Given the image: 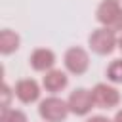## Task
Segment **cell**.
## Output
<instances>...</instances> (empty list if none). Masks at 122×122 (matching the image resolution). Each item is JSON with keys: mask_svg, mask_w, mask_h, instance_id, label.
<instances>
[{"mask_svg": "<svg viewBox=\"0 0 122 122\" xmlns=\"http://www.w3.org/2000/svg\"><path fill=\"white\" fill-rule=\"evenodd\" d=\"M97 21L111 29V30H122V6L118 0H103L99 6H97Z\"/></svg>", "mask_w": 122, "mask_h": 122, "instance_id": "cell-1", "label": "cell"}, {"mask_svg": "<svg viewBox=\"0 0 122 122\" xmlns=\"http://www.w3.org/2000/svg\"><path fill=\"white\" fill-rule=\"evenodd\" d=\"M88 44H90L92 51H95L97 55H109L118 46V38H116L114 30H111L107 27H99V29L92 30Z\"/></svg>", "mask_w": 122, "mask_h": 122, "instance_id": "cell-2", "label": "cell"}, {"mask_svg": "<svg viewBox=\"0 0 122 122\" xmlns=\"http://www.w3.org/2000/svg\"><path fill=\"white\" fill-rule=\"evenodd\" d=\"M69 112H71L69 111V103L63 101L61 97H55V95L42 99L40 107H38V114L46 122H65Z\"/></svg>", "mask_w": 122, "mask_h": 122, "instance_id": "cell-3", "label": "cell"}, {"mask_svg": "<svg viewBox=\"0 0 122 122\" xmlns=\"http://www.w3.org/2000/svg\"><path fill=\"white\" fill-rule=\"evenodd\" d=\"M63 63H65V69L71 72V74H84L90 67V55L84 48H78V46H72L65 51V57H63Z\"/></svg>", "mask_w": 122, "mask_h": 122, "instance_id": "cell-4", "label": "cell"}, {"mask_svg": "<svg viewBox=\"0 0 122 122\" xmlns=\"http://www.w3.org/2000/svg\"><path fill=\"white\" fill-rule=\"evenodd\" d=\"M67 103H69V111H71L72 114H76V116H86V114L95 107L93 95H92V92L86 90V88H76L74 92H71Z\"/></svg>", "mask_w": 122, "mask_h": 122, "instance_id": "cell-5", "label": "cell"}, {"mask_svg": "<svg viewBox=\"0 0 122 122\" xmlns=\"http://www.w3.org/2000/svg\"><path fill=\"white\" fill-rule=\"evenodd\" d=\"M92 95H93L95 107H99V109H112V107H116L120 103L118 90L112 88V86H109V84H103V82H99V84L93 86Z\"/></svg>", "mask_w": 122, "mask_h": 122, "instance_id": "cell-6", "label": "cell"}, {"mask_svg": "<svg viewBox=\"0 0 122 122\" xmlns=\"http://www.w3.org/2000/svg\"><path fill=\"white\" fill-rule=\"evenodd\" d=\"M13 93H15V97L21 103H27L29 105V103L38 101V97H40V86L32 78H23V80H19L15 84V92Z\"/></svg>", "mask_w": 122, "mask_h": 122, "instance_id": "cell-7", "label": "cell"}, {"mask_svg": "<svg viewBox=\"0 0 122 122\" xmlns=\"http://www.w3.org/2000/svg\"><path fill=\"white\" fill-rule=\"evenodd\" d=\"M30 67L38 72H48L53 69L55 65V53L48 48H36L32 53H30V59H29Z\"/></svg>", "mask_w": 122, "mask_h": 122, "instance_id": "cell-8", "label": "cell"}, {"mask_svg": "<svg viewBox=\"0 0 122 122\" xmlns=\"http://www.w3.org/2000/svg\"><path fill=\"white\" fill-rule=\"evenodd\" d=\"M67 84H69V78H67V74H65L63 71H59V69L48 71V72L44 74V78H42V86H44L48 92H51V93H57V92L65 90Z\"/></svg>", "mask_w": 122, "mask_h": 122, "instance_id": "cell-9", "label": "cell"}, {"mask_svg": "<svg viewBox=\"0 0 122 122\" xmlns=\"http://www.w3.org/2000/svg\"><path fill=\"white\" fill-rule=\"evenodd\" d=\"M17 48H19V34L13 32V30H10V29H4L0 32V53L10 55Z\"/></svg>", "mask_w": 122, "mask_h": 122, "instance_id": "cell-10", "label": "cell"}, {"mask_svg": "<svg viewBox=\"0 0 122 122\" xmlns=\"http://www.w3.org/2000/svg\"><path fill=\"white\" fill-rule=\"evenodd\" d=\"M0 122H27V114L19 109H2V114H0Z\"/></svg>", "mask_w": 122, "mask_h": 122, "instance_id": "cell-11", "label": "cell"}, {"mask_svg": "<svg viewBox=\"0 0 122 122\" xmlns=\"http://www.w3.org/2000/svg\"><path fill=\"white\" fill-rule=\"evenodd\" d=\"M107 78L114 84H122V59H114L107 69Z\"/></svg>", "mask_w": 122, "mask_h": 122, "instance_id": "cell-12", "label": "cell"}, {"mask_svg": "<svg viewBox=\"0 0 122 122\" xmlns=\"http://www.w3.org/2000/svg\"><path fill=\"white\" fill-rule=\"evenodd\" d=\"M0 95H2V109H6V107H10V99H11V90H10V86L4 82L2 84V92H0Z\"/></svg>", "mask_w": 122, "mask_h": 122, "instance_id": "cell-13", "label": "cell"}, {"mask_svg": "<svg viewBox=\"0 0 122 122\" xmlns=\"http://www.w3.org/2000/svg\"><path fill=\"white\" fill-rule=\"evenodd\" d=\"M86 122H114V120H109L107 116H101V114H97V116H92V118H88Z\"/></svg>", "mask_w": 122, "mask_h": 122, "instance_id": "cell-14", "label": "cell"}, {"mask_svg": "<svg viewBox=\"0 0 122 122\" xmlns=\"http://www.w3.org/2000/svg\"><path fill=\"white\" fill-rule=\"evenodd\" d=\"M114 122H122V109H120V111L114 114Z\"/></svg>", "mask_w": 122, "mask_h": 122, "instance_id": "cell-15", "label": "cell"}, {"mask_svg": "<svg viewBox=\"0 0 122 122\" xmlns=\"http://www.w3.org/2000/svg\"><path fill=\"white\" fill-rule=\"evenodd\" d=\"M118 48L122 50V34H120V38H118Z\"/></svg>", "mask_w": 122, "mask_h": 122, "instance_id": "cell-16", "label": "cell"}]
</instances>
